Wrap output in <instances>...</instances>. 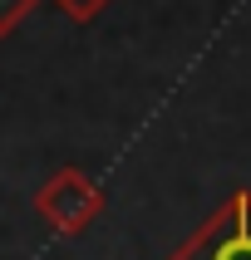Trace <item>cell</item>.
<instances>
[{
    "instance_id": "obj_3",
    "label": "cell",
    "mask_w": 251,
    "mask_h": 260,
    "mask_svg": "<svg viewBox=\"0 0 251 260\" xmlns=\"http://www.w3.org/2000/svg\"><path fill=\"white\" fill-rule=\"evenodd\" d=\"M35 5H40V0H0V40H10L15 29L35 15Z\"/></svg>"
},
{
    "instance_id": "obj_4",
    "label": "cell",
    "mask_w": 251,
    "mask_h": 260,
    "mask_svg": "<svg viewBox=\"0 0 251 260\" xmlns=\"http://www.w3.org/2000/svg\"><path fill=\"white\" fill-rule=\"evenodd\" d=\"M54 5L69 15L74 25H89V20H94L99 10H108V0H54Z\"/></svg>"
},
{
    "instance_id": "obj_1",
    "label": "cell",
    "mask_w": 251,
    "mask_h": 260,
    "mask_svg": "<svg viewBox=\"0 0 251 260\" xmlns=\"http://www.w3.org/2000/svg\"><path fill=\"white\" fill-rule=\"evenodd\" d=\"M35 211H40L59 236H79V231H89V226L99 221L103 187L89 172H79V167H59V172H49L40 182V191H35Z\"/></svg>"
},
{
    "instance_id": "obj_2",
    "label": "cell",
    "mask_w": 251,
    "mask_h": 260,
    "mask_svg": "<svg viewBox=\"0 0 251 260\" xmlns=\"http://www.w3.org/2000/svg\"><path fill=\"white\" fill-rule=\"evenodd\" d=\"M168 260H251V191H232Z\"/></svg>"
}]
</instances>
